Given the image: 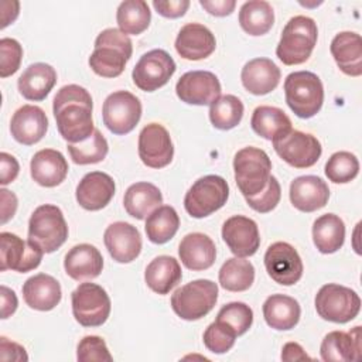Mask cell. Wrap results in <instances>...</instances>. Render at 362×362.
Instances as JSON below:
<instances>
[{"label":"cell","mask_w":362,"mask_h":362,"mask_svg":"<svg viewBox=\"0 0 362 362\" xmlns=\"http://www.w3.org/2000/svg\"><path fill=\"white\" fill-rule=\"evenodd\" d=\"M133 44L127 34L119 28H106L95 40V48L88 62L90 69L102 78L122 75L132 58Z\"/></svg>","instance_id":"2"},{"label":"cell","mask_w":362,"mask_h":362,"mask_svg":"<svg viewBox=\"0 0 362 362\" xmlns=\"http://www.w3.org/2000/svg\"><path fill=\"white\" fill-rule=\"evenodd\" d=\"M345 240V223L335 214H324L314 221L313 242L324 255L338 252Z\"/></svg>","instance_id":"36"},{"label":"cell","mask_w":362,"mask_h":362,"mask_svg":"<svg viewBox=\"0 0 362 362\" xmlns=\"http://www.w3.org/2000/svg\"><path fill=\"white\" fill-rule=\"evenodd\" d=\"M116 184L113 178L102 171H90L76 185V202L86 211L103 209L113 198Z\"/></svg>","instance_id":"20"},{"label":"cell","mask_w":362,"mask_h":362,"mask_svg":"<svg viewBox=\"0 0 362 362\" xmlns=\"http://www.w3.org/2000/svg\"><path fill=\"white\" fill-rule=\"evenodd\" d=\"M215 321L226 325L236 334V337H239L249 331L252 327L253 311L247 304L242 301H232L219 310Z\"/></svg>","instance_id":"44"},{"label":"cell","mask_w":362,"mask_h":362,"mask_svg":"<svg viewBox=\"0 0 362 362\" xmlns=\"http://www.w3.org/2000/svg\"><path fill=\"white\" fill-rule=\"evenodd\" d=\"M322 361H355L361 355V327L349 332L331 331L320 346Z\"/></svg>","instance_id":"32"},{"label":"cell","mask_w":362,"mask_h":362,"mask_svg":"<svg viewBox=\"0 0 362 362\" xmlns=\"http://www.w3.org/2000/svg\"><path fill=\"white\" fill-rule=\"evenodd\" d=\"M235 181L242 195L253 197L264 189L272 175L267 153L257 147H243L233 157Z\"/></svg>","instance_id":"6"},{"label":"cell","mask_w":362,"mask_h":362,"mask_svg":"<svg viewBox=\"0 0 362 362\" xmlns=\"http://www.w3.org/2000/svg\"><path fill=\"white\" fill-rule=\"evenodd\" d=\"M216 47L212 31L199 23H188L177 34L175 49L181 58L199 61L208 58Z\"/></svg>","instance_id":"22"},{"label":"cell","mask_w":362,"mask_h":362,"mask_svg":"<svg viewBox=\"0 0 362 362\" xmlns=\"http://www.w3.org/2000/svg\"><path fill=\"white\" fill-rule=\"evenodd\" d=\"M281 359L286 362H297V361H311V358L305 354L304 348L297 342H287L281 349Z\"/></svg>","instance_id":"55"},{"label":"cell","mask_w":362,"mask_h":362,"mask_svg":"<svg viewBox=\"0 0 362 362\" xmlns=\"http://www.w3.org/2000/svg\"><path fill=\"white\" fill-rule=\"evenodd\" d=\"M325 175L335 184L351 182L359 173V161L349 151H337L325 163Z\"/></svg>","instance_id":"43"},{"label":"cell","mask_w":362,"mask_h":362,"mask_svg":"<svg viewBox=\"0 0 362 362\" xmlns=\"http://www.w3.org/2000/svg\"><path fill=\"white\" fill-rule=\"evenodd\" d=\"M76 359L79 362H95V361H113L106 342L103 338L98 335H86L83 337L76 348Z\"/></svg>","instance_id":"47"},{"label":"cell","mask_w":362,"mask_h":362,"mask_svg":"<svg viewBox=\"0 0 362 362\" xmlns=\"http://www.w3.org/2000/svg\"><path fill=\"white\" fill-rule=\"evenodd\" d=\"M44 252L28 239L23 240L11 232L0 233V270L27 273L40 266Z\"/></svg>","instance_id":"14"},{"label":"cell","mask_w":362,"mask_h":362,"mask_svg":"<svg viewBox=\"0 0 362 362\" xmlns=\"http://www.w3.org/2000/svg\"><path fill=\"white\" fill-rule=\"evenodd\" d=\"M181 263L194 272L209 269L216 259V247L214 240L201 232H192L182 238L178 246Z\"/></svg>","instance_id":"27"},{"label":"cell","mask_w":362,"mask_h":362,"mask_svg":"<svg viewBox=\"0 0 362 362\" xmlns=\"http://www.w3.org/2000/svg\"><path fill=\"white\" fill-rule=\"evenodd\" d=\"M177 69L175 61L164 49H151L140 57L133 68L132 79L144 92H154L164 86Z\"/></svg>","instance_id":"13"},{"label":"cell","mask_w":362,"mask_h":362,"mask_svg":"<svg viewBox=\"0 0 362 362\" xmlns=\"http://www.w3.org/2000/svg\"><path fill=\"white\" fill-rule=\"evenodd\" d=\"M219 284L228 291H245L255 281V267L245 257H230L219 269Z\"/></svg>","instance_id":"39"},{"label":"cell","mask_w":362,"mask_h":362,"mask_svg":"<svg viewBox=\"0 0 362 362\" xmlns=\"http://www.w3.org/2000/svg\"><path fill=\"white\" fill-rule=\"evenodd\" d=\"M31 178L41 187L52 188L59 185L68 174V163L64 154L54 148L37 151L30 163Z\"/></svg>","instance_id":"24"},{"label":"cell","mask_w":362,"mask_h":362,"mask_svg":"<svg viewBox=\"0 0 362 362\" xmlns=\"http://www.w3.org/2000/svg\"><path fill=\"white\" fill-rule=\"evenodd\" d=\"M139 157L150 168H163L174 157V146L167 129L160 123H148L139 134Z\"/></svg>","instance_id":"16"},{"label":"cell","mask_w":362,"mask_h":362,"mask_svg":"<svg viewBox=\"0 0 362 362\" xmlns=\"http://www.w3.org/2000/svg\"><path fill=\"white\" fill-rule=\"evenodd\" d=\"M180 228V216L170 205H161L154 209L146 219V235L156 245L167 243L174 238Z\"/></svg>","instance_id":"38"},{"label":"cell","mask_w":362,"mask_h":362,"mask_svg":"<svg viewBox=\"0 0 362 362\" xmlns=\"http://www.w3.org/2000/svg\"><path fill=\"white\" fill-rule=\"evenodd\" d=\"M284 96L296 116L310 119L322 107L324 86L314 72L296 71L284 79Z\"/></svg>","instance_id":"4"},{"label":"cell","mask_w":362,"mask_h":362,"mask_svg":"<svg viewBox=\"0 0 362 362\" xmlns=\"http://www.w3.org/2000/svg\"><path fill=\"white\" fill-rule=\"evenodd\" d=\"M182 277L181 266L173 256L161 255L154 257L146 267L144 281L157 294H168Z\"/></svg>","instance_id":"33"},{"label":"cell","mask_w":362,"mask_h":362,"mask_svg":"<svg viewBox=\"0 0 362 362\" xmlns=\"http://www.w3.org/2000/svg\"><path fill=\"white\" fill-rule=\"evenodd\" d=\"M161 204L163 195L160 189L154 184L146 181L132 184L123 197L126 212L139 221L147 218L154 209L161 206Z\"/></svg>","instance_id":"34"},{"label":"cell","mask_w":362,"mask_h":362,"mask_svg":"<svg viewBox=\"0 0 362 362\" xmlns=\"http://www.w3.org/2000/svg\"><path fill=\"white\" fill-rule=\"evenodd\" d=\"M0 358L3 361H27L28 355L24 349V346H21L17 342L8 341L6 337L0 338Z\"/></svg>","instance_id":"51"},{"label":"cell","mask_w":362,"mask_h":362,"mask_svg":"<svg viewBox=\"0 0 362 362\" xmlns=\"http://www.w3.org/2000/svg\"><path fill=\"white\" fill-rule=\"evenodd\" d=\"M272 143L277 156L294 168L313 167L322 153L321 143L315 136L293 129Z\"/></svg>","instance_id":"12"},{"label":"cell","mask_w":362,"mask_h":362,"mask_svg":"<svg viewBox=\"0 0 362 362\" xmlns=\"http://www.w3.org/2000/svg\"><path fill=\"white\" fill-rule=\"evenodd\" d=\"M243 110V103L238 96L223 95L209 105V120L215 129L230 130L240 123Z\"/></svg>","instance_id":"41"},{"label":"cell","mask_w":362,"mask_h":362,"mask_svg":"<svg viewBox=\"0 0 362 362\" xmlns=\"http://www.w3.org/2000/svg\"><path fill=\"white\" fill-rule=\"evenodd\" d=\"M317 38L315 21L307 16H294L281 31L276 55L284 65H300L311 57Z\"/></svg>","instance_id":"3"},{"label":"cell","mask_w":362,"mask_h":362,"mask_svg":"<svg viewBox=\"0 0 362 362\" xmlns=\"http://www.w3.org/2000/svg\"><path fill=\"white\" fill-rule=\"evenodd\" d=\"M0 290H1V318L6 320L16 313L18 300H17L16 293L11 288L1 286Z\"/></svg>","instance_id":"54"},{"label":"cell","mask_w":362,"mask_h":362,"mask_svg":"<svg viewBox=\"0 0 362 362\" xmlns=\"http://www.w3.org/2000/svg\"><path fill=\"white\" fill-rule=\"evenodd\" d=\"M57 83V71L45 62L28 65L17 81L18 92L27 100H44Z\"/></svg>","instance_id":"30"},{"label":"cell","mask_w":362,"mask_h":362,"mask_svg":"<svg viewBox=\"0 0 362 362\" xmlns=\"http://www.w3.org/2000/svg\"><path fill=\"white\" fill-rule=\"evenodd\" d=\"M221 82L209 71L185 72L175 85V93L181 102L188 105H211L221 96Z\"/></svg>","instance_id":"17"},{"label":"cell","mask_w":362,"mask_h":362,"mask_svg":"<svg viewBox=\"0 0 362 362\" xmlns=\"http://www.w3.org/2000/svg\"><path fill=\"white\" fill-rule=\"evenodd\" d=\"M301 315L300 304L296 298L286 294H272L263 303V317L266 324L277 331L294 328Z\"/></svg>","instance_id":"31"},{"label":"cell","mask_w":362,"mask_h":362,"mask_svg":"<svg viewBox=\"0 0 362 362\" xmlns=\"http://www.w3.org/2000/svg\"><path fill=\"white\" fill-rule=\"evenodd\" d=\"M64 269L65 273L76 281L90 280L102 273L103 257L93 245H75L65 255Z\"/></svg>","instance_id":"28"},{"label":"cell","mask_w":362,"mask_h":362,"mask_svg":"<svg viewBox=\"0 0 362 362\" xmlns=\"http://www.w3.org/2000/svg\"><path fill=\"white\" fill-rule=\"evenodd\" d=\"M61 297V284L49 274H34L23 284V298L33 310L49 311L59 304Z\"/></svg>","instance_id":"25"},{"label":"cell","mask_w":362,"mask_h":362,"mask_svg":"<svg viewBox=\"0 0 362 362\" xmlns=\"http://www.w3.org/2000/svg\"><path fill=\"white\" fill-rule=\"evenodd\" d=\"M218 284L208 279L192 280L171 296L173 311L185 321H197L205 317L216 304Z\"/></svg>","instance_id":"7"},{"label":"cell","mask_w":362,"mask_h":362,"mask_svg":"<svg viewBox=\"0 0 362 362\" xmlns=\"http://www.w3.org/2000/svg\"><path fill=\"white\" fill-rule=\"evenodd\" d=\"M280 68L269 58H253L245 64L240 72L245 89L257 96L274 90L280 82Z\"/></svg>","instance_id":"26"},{"label":"cell","mask_w":362,"mask_h":362,"mask_svg":"<svg viewBox=\"0 0 362 362\" xmlns=\"http://www.w3.org/2000/svg\"><path fill=\"white\" fill-rule=\"evenodd\" d=\"M281 198V188L274 175H270L267 185L263 191L253 197H246V204L259 214H267L273 211Z\"/></svg>","instance_id":"46"},{"label":"cell","mask_w":362,"mask_h":362,"mask_svg":"<svg viewBox=\"0 0 362 362\" xmlns=\"http://www.w3.org/2000/svg\"><path fill=\"white\" fill-rule=\"evenodd\" d=\"M202 339L208 351L214 354H225L235 345L236 334L230 331L226 325L214 321L206 327Z\"/></svg>","instance_id":"45"},{"label":"cell","mask_w":362,"mask_h":362,"mask_svg":"<svg viewBox=\"0 0 362 362\" xmlns=\"http://www.w3.org/2000/svg\"><path fill=\"white\" fill-rule=\"evenodd\" d=\"M72 314L82 327H100L110 314V298L103 287L81 283L71 294Z\"/></svg>","instance_id":"10"},{"label":"cell","mask_w":362,"mask_h":362,"mask_svg":"<svg viewBox=\"0 0 362 362\" xmlns=\"http://www.w3.org/2000/svg\"><path fill=\"white\" fill-rule=\"evenodd\" d=\"M1 10V28H6L10 23H13L18 17L20 11V3L18 1H1L0 3Z\"/></svg>","instance_id":"56"},{"label":"cell","mask_w":362,"mask_h":362,"mask_svg":"<svg viewBox=\"0 0 362 362\" xmlns=\"http://www.w3.org/2000/svg\"><path fill=\"white\" fill-rule=\"evenodd\" d=\"M222 239L238 257H247L257 252L260 235L257 223L243 215L228 218L222 225Z\"/></svg>","instance_id":"18"},{"label":"cell","mask_w":362,"mask_h":362,"mask_svg":"<svg viewBox=\"0 0 362 362\" xmlns=\"http://www.w3.org/2000/svg\"><path fill=\"white\" fill-rule=\"evenodd\" d=\"M274 23V11L264 0H250L239 10V24L249 35H263L269 33Z\"/></svg>","instance_id":"37"},{"label":"cell","mask_w":362,"mask_h":362,"mask_svg":"<svg viewBox=\"0 0 362 362\" xmlns=\"http://www.w3.org/2000/svg\"><path fill=\"white\" fill-rule=\"evenodd\" d=\"M103 242L109 255L117 263H130L141 252L140 232L129 222L117 221L110 223L103 233Z\"/></svg>","instance_id":"19"},{"label":"cell","mask_w":362,"mask_h":362,"mask_svg":"<svg viewBox=\"0 0 362 362\" xmlns=\"http://www.w3.org/2000/svg\"><path fill=\"white\" fill-rule=\"evenodd\" d=\"M229 197V185L221 175L209 174L198 178L184 197L185 211L197 219L221 209Z\"/></svg>","instance_id":"8"},{"label":"cell","mask_w":362,"mask_h":362,"mask_svg":"<svg viewBox=\"0 0 362 362\" xmlns=\"http://www.w3.org/2000/svg\"><path fill=\"white\" fill-rule=\"evenodd\" d=\"M252 130L266 140H276L291 130L290 117L276 106H257L250 119Z\"/></svg>","instance_id":"35"},{"label":"cell","mask_w":362,"mask_h":362,"mask_svg":"<svg viewBox=\"0 0 362 362\" xmlns=\"http://www.w3.org/2000/svg\"><path fill=\"white\" fill-rule=\"evenodd\" d=\"M141 102L127 90L110 93L102 106L105 126L117 136L130 133L141 117Z\"/></svg>","instance_id":"11"},{"label":"cell","mask_w":362,"mask_h":362,"mask_svg":"<svg viewBox=\"0 0 362 362\" xmlns=\"http://www.w3.org/2000/svg\"><path fill=\"white\" fill-rule=\"evenodd\" d=\"M329 188L327 182L317 175H301L290 184V201L301 212H314L327 205Z\"/></svg>","instance_id":"23"},{"label":"cell","mask_w":362,"mask_h":362,"mask_svg":"<svg viewBox=\"0 0 362 362\" xmlns=\"http://www.w3.org/2000/svg\"><path fill=\"white\" fill-rule=\"evenodd\" d=\"M0 201H1V223L4 225L8 219H11L17 211V197L14 192L3 188L0 189Z\"/></svg>","instance_id":"53"},{"label":"cell","mask_w":362,"mask_h":362,"mask_svg":"<svg viewBox=\"0 0 362 362\" xmlns=\"http://www.w3.org/2000/svg\"><path fill=\"white\" fill-rule=\"evenodd\" d=\"M116 21L119 30L124 34L139 35L150 25V7L143 0H124L117 7Z\"/></svg>","instance_id":"40"},{"label":"cell","mask_w":362,"mask_h":362,"mask_svg":"<svg viewBox=\"0 0 362 362\" xmlns=\"http://www.w3.org/2000/svg\"><path fill=\"white\" fill-rule=\"evenodd\" d=\"M92 109V96L83 86L71 83L57 92L52 100V113L64 140L79 143L95 132Z\"/></svg>","instance_id":"1"},{"label":"cell","mask_w":362,"mask_h":362,"mask_svg":"<svg viewBox=\"0 0 362 362\" xmlns=\"http://www.w3.org/2000/svg\"><path fill=\"white\" fill-rule=\"evenodd\" d=\"M48 130V117L45 112L35 105H23L10 120V132L16 141L31 146L38 143Z\"/></svg>","instance_id":"21"},{"label":"cell","mask_w":362,"mask_h":362,"mask_svg":"<svg viewBox=\"0 0 362 362\" xmlns=\"http://www.w3.org/2000/svg\"><path fill=\"white\" fill-rule=\"evenodd\" d=\"M329 51L345 75L359 76L362 74V38L358 33H338L331 41Z\"/></svg>","instance_id":"29"},{"label":"cell","mask_w":362,"mask_h":362,"mask_svg":"<svg viewBox=\"0 0 362 362\" xmlns=\"http://www.w3.org/2000/svg\"><path fill=\"white\" fill-rule=\"evenodd\" d=\"M199 4L209 14L216 16V17L229 16L236 7L235 0H199Z\"/></svg>","instance_id":"52"},{"label":"cell","mask_w":362,"mask_h":362,"mask_svg":"<svg viewBox=\"0 0 362 362\" xmlns=\"http://www.w3.org/2000/svg\"><path fill=\"white\" fill-rule=\"evenodd\" d=\"M68 238V225L57 205L44 204L34 209L28 221V240L44 253L59 249Z\"/></svg>","instance_id":"5"},{"label":"cell","mask_w":362,"mask_h":362,"mask_svg":"<svg viewBox=\"0 0 362 362\" xmlns=\"http://www.w3.org/2000/svg\"><path fill=\"white\" fill-rule=\"evenodd\" d=\"M317 314L329 322L345 324L354 320L361 310V298L349 287L328 283L324 284L314 300Z\"/></svg>","instance_id":"9"},{"label":"cell","mask_w":362,"mask_h":362,"mask_svg":"<svg viewBox=\"0 0 362 362\" xmlns=\"http://www.w3.org/2000/svg\"><path fill=\"white\" fill-rule=\"evenodd\" d=\"M153 7L156 8V11L167 18H178L182 17L185 14V11L189 7V1L188 0H167V1H153Z\"/></svg>","instance_id":"49"},{"label":"cell","mask_w":362,"mask_h":362,"mask_svg":"<svg viewBox=\"0 0 362 362\" xmlns=\"http://www.w3.org/2000/svg\"><path fill=\"white\" fill-rule=\"evenodd\" d=\"M66 148L72 161L79 165L100 163L109 151L107 141L98 129H95V132L83 141L68 143Z\"/></svg>","instance_id":"42"},{"label":"cell","mask_w":362,"mask_h":362,"mask_svg":"<svg viewBox=\"0 0 362 362\" xmlns=\"http://www.w3.org/2000/svg\"><path fill=\"white\" fill-rule=\"evenodd\" d=\"M23 59V47L14 38L0 40V76L7 78L16 74Z\"/></svg>","instance_id":"48"},{"label":"cell","mask_w":362,"mask_h":362,"mask_svg":"<svg viewBox=\"0 0 362 362\" xmlns=\"http://www.w3.org/2000/svg\"><path fill=\"white\" fill-rule=\"evenodd\" d=\"M0 163H1V171H0V184L1 185H7L10 182H13L20 171V165L18 161L16 160L14 156L1 151L0 153Z\"/></svg>","instance_id":"50"},{"label":"cell","mask_w":362,"mask_h":362,"mask_svg":"<svg viewBox=\"0 0 362 362\" xmlns=\"http://www.w3.org/2000/svg\"><path fill=\"white\" fill-rule=\"evenodd\" d=\"M267 274L281 286H293L303 276V262L298 252L287 242L270 245L264 253Z\"/></svg>","instance_id":"15"}]
</instances>
